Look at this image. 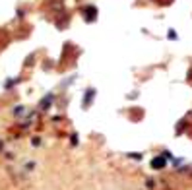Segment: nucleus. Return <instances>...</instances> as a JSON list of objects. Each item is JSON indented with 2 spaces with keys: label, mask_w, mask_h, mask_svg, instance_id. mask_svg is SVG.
Here are the masks:
<instances>
[{
  "label": "nucleus",
  "mask_w": 192,
  "mask_h": 190,
  "mask_svg": "<svg viewBox=\"0 0 192 190\" xmlns=\"http://www.w3.org/2000/svg\"><path fill=\"white\" fill-rule=\"evenodd\" d=\"M93 14H95V8H91V6H89V8H86V18H87V20H93Z\"/></svg>",
  "instance_id": "1"
}]
</instances>
